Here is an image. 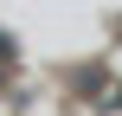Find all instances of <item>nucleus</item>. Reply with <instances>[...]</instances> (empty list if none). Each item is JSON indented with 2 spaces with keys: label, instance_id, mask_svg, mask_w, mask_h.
Returning a JSON list of instances; mask_svg holds the SVG:
<instances>
[{
  "label": "nucleus",
  "instance_id": "obj_1",
  "mask_svg": "<svg viewBox=\"0 0 122 116\" xmlns=\"http://www.w3.org/2000/svg\"><path fill=\"white\" fill-rule=\"evenodd\" d=\"M0 58H13V39H6V32H0Z\"/></svg>",
  "mask_w": 122,
  "mask_h": 116
}]
</instances>
